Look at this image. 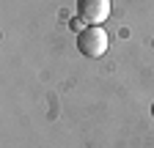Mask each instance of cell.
Instances as JSON below:
<instances>
[{"label": "cell", "instance_id": "cell-1", "mask_svg": "<svg viewBox=\"0 0 154 148\" xmlns=\"http://www.w3.org/2000/svg\"><path fill=\"white\" fill-rule=\"evenodd\" d=\"M107 44H110V36L105 33L102 25H85L77 33V49L85 58H102L107 52Z\"/></svg>", "mask_w": 154, "mask_h": 148}, {"label": "cell", "instance_id": "cell-2", "mask_svg": "<svg viewBox=\"0 0 154 148\" xmlns=\"http://www.w3.org/2000/svg\"><path fill=\"white\" fill-rule=\"evenodd\" d=\"M113 11L110 0H77V16L83 25H102Z\"/></svg>", "mask_w": 154, "mask_h": 148}, {"label": "cell", "instance_id": "cell-3", "mask_svg": "<svg viewBox=\"0 0 154 148\" xmlns=\"http://www.w3.org/2000/svg\"><path fill=\"white\" fill-rule=\"evenodd\" d=\"M151 118H154V104H151Z\"/></svg>", "mask_w": 154, "mask_h": 148}]
</instances>
